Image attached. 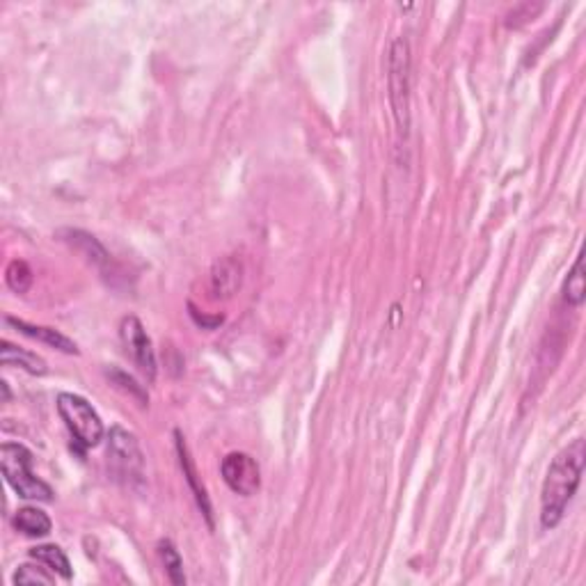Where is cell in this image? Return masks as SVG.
Listing matches in <instances>:
<instances>
[{
	"mask_svg": "<svg viewBox=\"0 0 586 586\" xmlns=\"http://www.w3.org/2000/svg\"><path fill=\"white\" fill-rule=\"evenodd\" d=\"M584 440H575L561 449L545 474L540 490V524L543 530H555L564 520L568 504L575 497L584 472Z\"/></svg>",
	"mask_w": 586,
	"mask_h": 586,
	"instance_id": "6da1fadb",
	"label": "cell"
},
{
	"mask_svg": "<svg viewBox=\"0 0 586 586\" xmlns=\"http://www.w3.org/2000/svg\"><path fill=\"white\" fill-rule=\"evenodd\" d=\"M0 465H3V477L19 497L51 502L53 488L32 474V454L26 446L19 442H5L0 446Z\"/></svg>",
	"mask_w": 586,
	"mask_h": 586,
	"instance_id": "7a4b0ae2",
	"label": "cell"
},
{
	"mask_svg": "<svg viewBox=\"0 0 586 586\" xmlns=\"http://www.w3.org/2000/svg\"><path fill=\"white\" fill-rule=\"evenodd\" d=\"M389 106L401 138L410 131V47L403 37H396L387 55Z\"/></svg>",
	"mask_w": 586,
	"mask_h": 586,
	"instance_id": "3957f363",
	"label": "cell"
},
{
	"mask_svg": "<svg viewBox=\"0 0 586 586\" xmlns=\"http://www.w3.org/2000/svg\"><path fill=\"white\" fill-rule=\"evenodd\" d=\"M57 412L78 445L85 449L101 445L106 436L104 421L88 399L72 395V392H63L57 396Z\"/></svg>",
	"mask_w": 586,
	"mask_h": 586,
	"instance_id": "277c9868",
	"label": "cell"
},
{
	"mask_svg": "<svg viewBox=\"0 0 586 586\" xmlns=\"http://www.w3.org/2000/svg\"><path fill=\"white\" fill-rule=\"evenodd\" d=\"M108 463L113 472L124 481H142L145 477V454L140 442L122 426H113L108 433Z\"/></svg>",
	"mask_w": 586,
	"mask_h": 586,
	"instance_id": "5b68a950",
	"label": "cell"
},
{
	"mask_svg": "<svg viewBox=\"0 0 586 586\" xmlns=\"http://www.w3.org/2000/svg\"><path fill=\"white\" fill-rule=\"evenodd\" d=\"M120 337H122V344H124L126 355L133 360L135 367L140 369L147 378L154 380L156 378L154 346H151V339L149 335H147L145 326L140 323V318L135 317L122 318Z\"/></svg>",
	"mask_w": 586,
	"mask_h": 586,
	"instance_id": "8992f818",
	"label": "cell"
},
{
	"mask_svg": "<svg viewBox=\"0 0 586 586\" xmlns=\"http://www.w3.org/2000/svg\"><path fill=\"white\" fill-rule=\"evenodd\" d=\"M220 472H223L225 483L232 488L236 495H243V497H252L257 495L261 486V472L257 461L250 454L243 452H232L223 458V465H220Z\"/></svg>",
	"mask_w": 586,
	"mask_h": 586,
	"instance_id": "52a82bcc",
	"label": "cell"
},
{
	"mask_svg": "<svg viewBox=\"0 0 586 586\" xmlns=\"http://www.w3.org/2000/svg\"><path fill=\"white\" fill-rule=\"evenodd\" d=\"M5 323L7 326L16 327V330L21 332V335H26V337L47 344V346L55 348V351H63V353H69V355H78L76 342L64 337L60 330H53V327H44V326H32V323L21 321V318H14V317H7Z\"/></svg>",
	"mask_w": 586,
	"mask_h": 586,
	"instance_id": "ba28073f",
	"label": "cell"
},
{
	"mask_svg": "<svg viewBox=\"0 0 586 586\" xmlns=\"http://www.w3.org/2000/svg\"><path fill=\"white\" fill-rule=\"evenodd\" d=\"M241 280H243V268L234 257H225V259L216 261L211 270V289L216 296H234L239 291Z\"/></svg>",
	"mask_w": 586,
	"mask_h": 586,
	"instance_id": "9c48e42d",
	"label": "cell"
},
{
	"mask_svg": "<svg viewBox=\"0 0 586 586\" xmlns=\"http://www.w3.org/2000/svg\"><path fill=\"white\" fill-rule=\"evenodd\" d=\"M174 437H177V454H179V463H182L183 477H186L188 486L192 488V493H195V499H198V504H200V509H202L204 518L208 520V524H213L211 502H208V495H207V490H204V486H200L198 472H195V465H192V461H191V454H188L186 442H183L182 433H179V431L174 433Z\"/></svg>",
	"mask_w": 586,
	"mask_h": 586,
	"instance_id": "30bf717a",
	"label": "cell"
},
{
	"mask_svg": "<svg viewBox=\"0 0 586 586\" xmlns=\"http://www.w3.org/2000/svg\"><path fill=\"white\" fill-rule=\"evenodd\" d=\"M63 236H67L64 241L72 243L78 252H83V255L88 257L89 264L99 266V268H104V266L110 264V255L106 252L104 245L94 239L92 234L81 232V229H67V232H63Z\"/></svg>",
	"mask_w": 586,
	"mask_h": 586,
	"instance_id": "8fae6325",
	"label": "cell"
},
{
	"mask_svg": "<svg viewBox=\"0 0 586 586\" xmlns=\"http://www.w3.org/2000/svg\"><path fill=\"white\" fill-rule=\"evenodd\" d=\"M12 524H14L21 534L32 536V539L51 534V527H53L51 518H48L42 509H35V506H23V509L16 511Z\"/></svg>",
	"mask_w": 586,
	"mask_h": 586,
	"instance_id": "7c38bea8",
	"label": "cell"
},
{
	"mask_svg": "<svg viewBox=\"0 0 586 586\" xmlns=\"http://www.w3.org/2000/svg\"><path fill=\"white\" fill-rule=\"evenodd\" d=\"M0 358H3V364L5 367H21L26 369L28 374L44 376L47 374V362H44L39 355L30 353L26 348H19L10 342H3V348H0Z\"/></svg>",
	"mask_w": 586,
	"mask_h": 586,
	"instance_id": "4fadbf2b",
	"label": "cell"
},
{
	"mask_svg": "<svg viewBox=\"0 0 586 586\" xmlns=\"http://www.w3.org/2000/svg\"><path fill=\"white\" fill-rule=\"evenodd\" d=\"M30 556L35 561H39V564L48 565L53 573H57V575L64 577V580H72V564H69L67 555H64L57 545H37V548L30 550Z\"/></svg>",
	"mask_w": 586,
	"mask_h": 586,
	"instance_id": "5bb4252c",
	"label": "cell"
},
{
	"mask_svg": "<svg viewBox=\"0 0 586 586\" xmlns=\"http://www.w3.org/2000/svg\"><path fill=\"white\" fill-rule=\"evenodd\" d=\"M586 298V276H584V257H577L575 266L564 282V301L571 307H582Z\"/></svg>",
	"mask_w": 586,
	"mask_h": 586,
	"instance_id": "9a60e30c",
	"label": "cell"
},
{
	"mask_svg": "<svg viewBox=\"0 0 586 586\" xmlns=\"http://www.w3.org/2000/svg\"><path fill=\"white\" fill-rule=\"evenodd\" d=\"M158 555H161V561L163 565H166V573L172 584H183V582H186L183 561L182 555L177 552V548L172 545V540H161V543H158Z\"/></svg>",
	"mask_w": 586,
	"mask_h": 586,
	"instance_id": "2e32d148",
	"label": "cell"
},
{
	"mask_svg": "<svg viewBox=\"0 0 586 586\" xmlns=\"http://www.w3.org/2000/svg\"><path fill=\"white\" fill-rule=\"evenodd\" d=\"M48 568V565H47ZM47 568H42L39 565V561H37V565L32 564H23L16 568L14 577H12V582H14L16 586H30V584H53L55 582V575H51V573H47Z\"/></svg>",
	"mask_w": 586,
	"mask_h": 586,
	"instance_id": "e0dca14e",
	"label": "cell"
},
{
	"mask_svg": "<svg viewBox=\"0 0 586 586\" xmlns=\"http://www.w3.org/2000/svg\"><path fill=\"white\" fill-rule=\"evenodd\" d=\"M5 280H7V285H10L12 291H16V293H26L32 285L30 266H28L26 261L14 259L10 266H7Z\"/></svg>",
	"mask_w": 586,
	"mask_h": 586,
	"instance_id": "ac0fdd59",
	"label": "cell"
}]
</instances>
